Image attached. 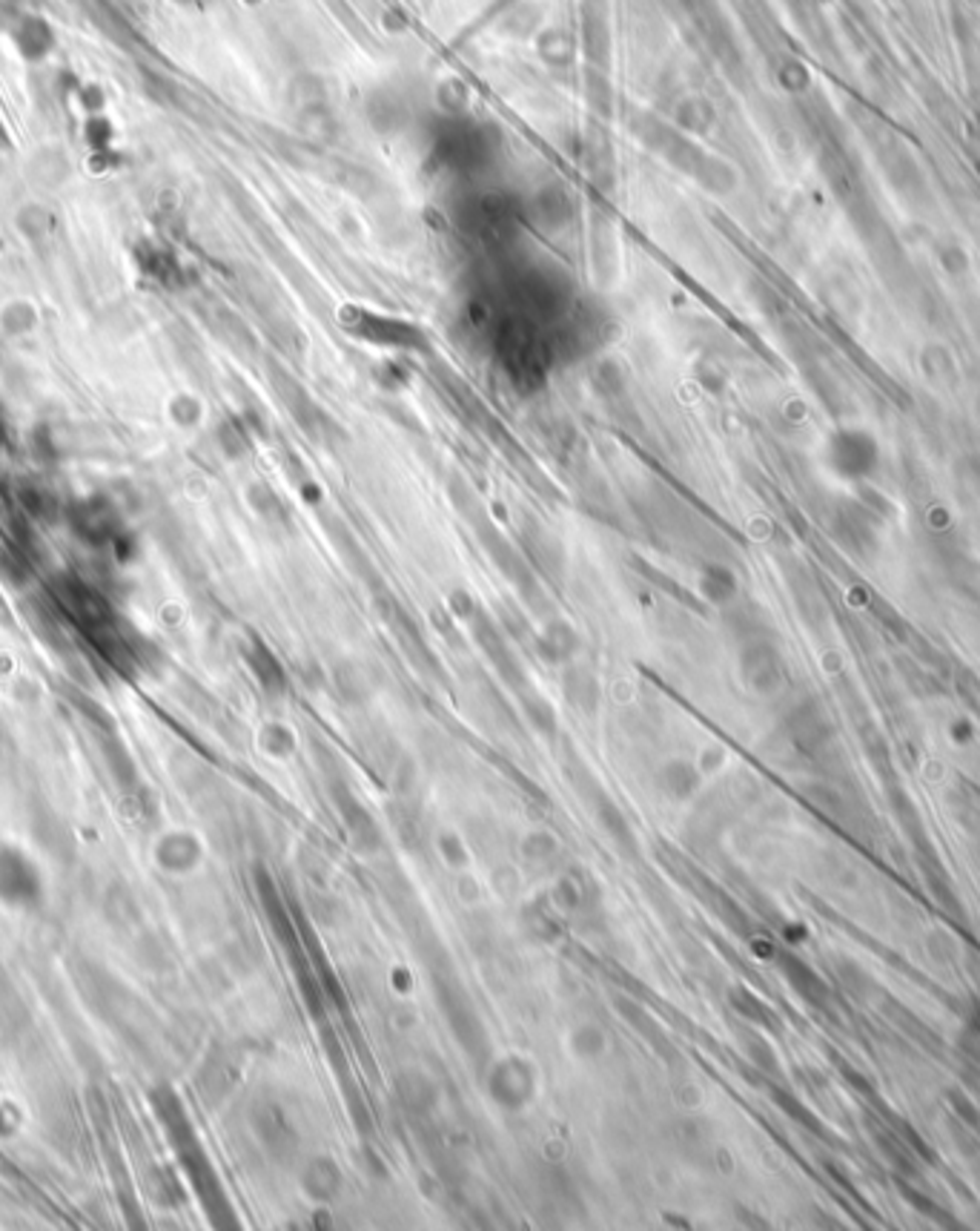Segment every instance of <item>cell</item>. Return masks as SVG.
I'll use <instances>...</instances> for the list:
<instances>
[{
	"label": "cell",
	"instance_id": "6da1fadb",
	"mask_svg": "<svg viewBox=\"0 0 980 1231\" xmlns=\"http://www.w3.org/2000/svg\"><path fill=\"white\" fill-rule=\"evenodd\" d=\"M499 141L493 130L482 121L465 116H448L436 124L431 150L436 164L457 176H477L493 162Z\"/></svg>",
	"mask_w": 980,
	"mask_h": 1231
},
{
	"label": "cell",
	"instance_id": "7a4b0ae2",
	"mask_svg": "<svg viewBox=\"0 0 980 1231\" xmlns=\"http://www.w3.org/2000/svg\"><path fill=\"white\" fill-rule=\"evenodd\" d=\"M822 457H825L828 471L843 483H866L877 474L880 460H883L877 437L860 425L834 431L825 440Z\"/></svg>",
	"mask_w": 980,
	"mask_h": 1231
},
{
	"label": "cell",
	"instance_id": "3957f363",
	"mask_svg": "<svg viewBox=\"0 0 980 1231\" xmlns=\"http://www.w3.org/2000/svg\"><path fill=\"white\" fill-rule=\"evenodd\" d=\"M522 227V209L516 207L507 196L488 193L477 196L465 207V230L474 235L480 244L490 250H504L516 241Z\"/></svg>",
	"mask_w": 980,
	"mask_h": 1231
},
{
	"label": "cell",
	"instance_id": "277c9868",
	"mask_svg": "<svg viewBox=\"0 0 980 1231\" xmlns=\"http://www.w3.org/2000/svg\"><path fill=\"white\" fill-rule=\"evenodd\" d=\"M353 313V319H350V330H356L362 339H370V342H379V345H411V342H416V330H413L408 322H399V319H390V316H379V313H370V310H350Z\"/></svg>",
	"mask_w": 980,
	"mask_h": 1231
},
{
	"label": "cell",
	"instance_id": "5b68a950",
	"mask_svg": "<svg viewBox=\"0 0 980 1231\" xmlns=\"http://www.w3.org/2000/svg\"><path fill=\"white\" fill-rule=\"evenodd\" d=\"M866 1122L868 1134L874 1139L877 1151L883 1154V1160L891 1165V1171H894L897 1177H906V1180L917 1177V1160H914V1151H909V1142L900 1137L897 1131L880 1125L877 1119H866Z\"/></svg>",
	"mask_w": 980,
	"mask_h": 1231
},
{
	"label": "cell",
	"instance_id": "8992f818",
	"mask_svg": "<svg viewBox=\"0 0 980 1231\" xmlns=\"http://www.w3.org/2000/svg\"><path fill=\"white\" fill-rule=\"evenodd\" d=\"M18 47H21L23 55L32 58V61L44 58L49 47H52V32H49V26H46L44 21H26V24L21 26V32H18Z\"/></svg>",
	"mask_w": 980,
	"mask_h": 1231
},
{
	"label": "cell",
	"instance_id": "52a82bcc",
	"mask_svg": "<svg viewBox=\"0 0 980 1231\" xmlns=\"http://www.w3.org/2000/svg\"><path fill=\"white\" fill-rule=\"evenodd\" d=\"M894 1185L900 1188V1194H903V1200L909 1203V1206H914L923 1217H929V1220H940V1223H946V1220H952L943 1208L937 1206L932 1197H926L923 1191H917L906 1177H894Z\"/></svg>",
	"mask_w": 980,
	"mask_h": 1231
},
{
	"label": "cell",
	"instance_id": "ba28073f",
	"mask_svg": "<svg viewBox=\"0 0 980 1231\" xmlns=\"http://www.w3.org/2000/svg\"><path fill=\"white\" fill-rule=\"evenodd\" d=\"M958 1047L969 1062L980 1065V1014L966 1017V1023H963L958 1033Z\"/></svg>",
	"mask_w": 980,
	"mask_h": 1231
}]
</instances>
